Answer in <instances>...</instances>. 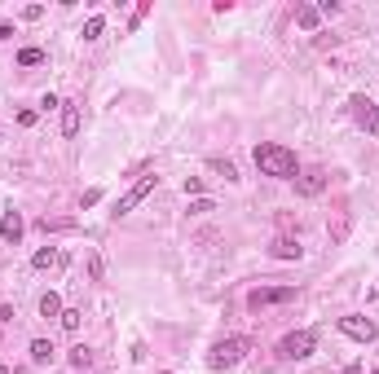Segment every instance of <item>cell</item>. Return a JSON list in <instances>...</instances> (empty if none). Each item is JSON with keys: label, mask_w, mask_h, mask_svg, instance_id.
<instances>
[{"label": "cell", "mask_w": 379, "mask_h": 374, "mask_svg": "<svg viewBox=\"0 0 379 374\" xmlns=\"http://www.w3.org/2000/svg\"><path fill=\"white\" fill-rule=\"evenodd\" d=\"M256 167L265 176H278V180H295V150L278 146V141H260V146L252 150Z\"/></svg>", "instance_id": "cell-1"}, {"label": "cell", "mask_w": 379, "mask_h": 374, "mask_svg": "<svg viewBox=\"0 0 379 374\" xmlns=\"http://www.w3.org/2000/svg\"><path fill=\"white\" fill-rule=\"evenodd\" d=\"M243 357H247V339H243V335H230V339L212 344L207 366H212V370H230V366H239Z\"/></svg>", "instance_id": "cell-2"}, {"label": "cell", "mask_w": 379, "mask_h": 374, "mask_svg": "<svg viewBox=\"0 0 379 374\" xmlns=\"http://www.w3.org/2000/svg\"><path fill=\"white\" fill-rule=\"evenodd\" d=\"M313 348H317L313 330H291V335L278 339V357L282 361H304V357H313Z\"/></svg>", "instance_id": "cell-3"}, {"label": "cell", "mask_w": 379, "mask_h": 374, "mask_svg": "<svg viewBox=\"0 0 379 374\" xmlns=\"http://www.w3.org/2000/svg\"><path fill=\"white\" fill-rule=\"evenodd\" d=\"M349 111H353V119H358V128H362V132L379 137V106L366 97V93H353V97H349Z\"/></svg>", "instance_id": "cell-4"}, {"label": "cell", "mask_w": 379, "mask_h": 374, "mask_svg": "<svg viewBox=\"0 0 379 374\" xmlns=\"http://www.w3.org/2000/svg\"><path fill=\"white\" fill-rule=\"evenodd\" d=\"M295 299V286H256L247 295V308H274V304H291Z\"/></svg>", "instance_id": "cell-5"}, {"label": "cell", "mask_w": 379, "mask_h": 374, "mask_svg": "<svg viewBox=\"0 0 379 374\" xmlns=\"http://www.w3.org/2000/svg\"><path fill=\"white\" fill-rule=\"evenodd\" d=\"M155 185H159V176H155V172H150V176H141L137 185L128 189V194H124L120 203H115V212H111V216H128V212L137 207V203H146V198H150V189H155Z\"/></svg>", "instance_id": "cell-6"}, {"label": "cell", "mask_w": 379, "mask_h": 374, "mask_svg": "<svg viewBox=\"0 0 379 374\" xmlns=\"http://www.w3.org/2000/svg\"><path fill=\"white\" fill-rule=\"evenodd\" d=\"M340 335H349V339H358V344H375L379 339V326L371 317H340Z\"/></svg>", "instance_id": "cell-7"}, {"label": "cell", "mask_w": 379, "mask_h": 374, "mask_svg": "<svg viewBox=\"0 0 379 374\" xmlns=\"http://www.w3.org/2000/svg\"><path fill=\"white\" fill-rule=\"evenodd\" d=\"M22 234H27V225H22V212H5V216H0V238H5L9 247H18Z\"/></svg>", "instance_id": "cell-8"}, {"label": "cell", "mask_w": 379, "mask_h": 374, "mask_svg": "<svg viewBox=\"0 0 379 374\" xmlns=\"http://www.w3.org/2000/svg\"><path fill=\"white\" fill-rule=\"evenodd\" d=\"M269 256H274V260H300L304 247H300V238H287V234H282V238H274V243H269Z\"/></svg>", "instance_id": "cell-9"}, {"label": "cell", "mask_w": 379, "mask_h": 374, "mask_svg": "<svg viewBox=\"0 0 379 374\" xmlns=\"http://www.w3.org/2000/svg\"><path fill=\"white\" fill-rule=\"evenodd\" d=\"M322 189H326V172H304L295 180V194H304V198H317Z\"/></svg>", "instance_id": "cell-10"}, {"label": "cell", "mask_w": 379, "mask_h": 374, "mask_svg": "<svg viewBox=\"0 0 379 374\" xmlns=\"http://www.w3.org/2000/svg\"><path fill=\"white\" fill-rule=\"evenodd\" d=\"M317 22H322L317 5H295V27L300 31H317Z\"/></svg>", "instance_id": "cell-11"}, {"label": "cell", "mask_w": 379, "mask_h": 374, "mask_svg": "<svg viewBox=\"0 0 379 374\" xmlns=\"http://www.w3.org/2000/svg\"><path fill=\"white\" fill-rule=\"evenodd\" d=\"M75 132H80V106L62 102V137H75Z\"/></svg>", "instance_id": "cell-12"}, {"label": "cell", "mask_w": 379, "mask_h": 374, "mask_svg": "<svg viewBox=\"0 0 379 374\" xmlns=\"http://www.w3.org/2000/svg\"><path fill=\"white\" fill-rule=\"evenodd\" d=\"M27 353H31V366H49V361H53V344L49 339H31Z\"/></svg>", "instance_id": "cell-13"}, {"label": "cell", "mask_w": 379, "mask_h": 374, "mask_svg": "<svg viewBox=\"0 0 379 374\" xmlns=\"http://www.w3.org/2000/svg\"><path fill=\"white\" fill-rule=\"evenodd\" d=\"M49 264H62V256H57L53 247H40V251L31 256V269H49Z\"/></svg>", "instance_id": "cell-14"}, {"label": "cell", "mask_w": 379, "mask_h": 374, "mask_svg": "<svg viewBox=\"0 0 379 374\" xmlns=\"http://www.w3.org/2000/svg\"><path fill=\"white\" fill-rule=\"evenodd\" d=\"M66 357H71V366H75V370H89L93 366V348H84V344H75Z\"/></svg>", "instance_id": "cell-15"}, {"label": "cell", "mask_w": 379, "mask_h": 374, "mask_svg": "<svg viewBox=\"0 0 379 374\" xmlns=\"http://www.w3.org/2000/svg\"><path fill=\"white\" fill-rule=\"evenodd\" d=\"M40 317H62V299H57L53 291L40 295Z\"/></svg>", "instance_id": "cell-16"}, {"label": "cell", "mask_w": 379, "mask_h": 374, "mask_svg": "<svg viewBox=\"0 0 379 374\" xmlns=\"http://www.w3.org/2000/svg\"><path fill=\"white\" fill-rule=\"evenodd\" d=\"M207 167H212V172H221L225 180H239V167H234L230 159H207Z\"/></svg>", "instance_id": "cell-17"}, {"label": "cell", "mask_w": 379, "mask_h": 374, "mask_svg": "<svg viewBox=\"0 0 379 374\" xmlns=\"http://www.w3.org/2000/svg\"><path fill=\"white\" fill-rule=\"evenodd\" d=\"M102 31H106V18H102V14H93V18L84 22V40H102Z\"/></svg>", "instance_id": "cell-18"}, {"label": "cell", "mask_w": 379, "mask_h": 374, "mask_svg": "<svg viewBox=\"0 0 379 374\" xmlns=\"http://www.w3.org/2000/svg\"><path fill=\"white\" fill-rule=\"evenodd\" d=\"M44 62V49H22L18 53V66H40Z\"/></svg>", "instance_id": "cell-19"}, {"label": "cell", "mask_w": 379, "mask_h": 374, "mask_svg": "<svg viewBox=\"0 0 379 374\" xmlns=\"http://www.w3.org/2000/svg\"><path fill=\"white\" fill-rule=\"evenodd\" d=\"M207 212H216V203H212L207 194H203V198H194V203H190V216H207Z\"/></svg>", "instance_id": "cell-20"}, {"label": "cell", "mask_w": 379, "mask_h": 374, "mask_svg": "<svg viewBox=\"0 0 379 374\" xmlns=\"http://www.w3.org/2000/svg\"><path fill=\"white\" fill-rule=\"evenodd\" d=\"M62 330H80V308H62Z\"/></svg>", "instance_id": "cell-21"}, {"label": "cell", "mask_w": 379, "mask_h": 374, "mask_svg": "<svg viewBox=\"0 0 379 374\" xmlns=\"http://www.w3.org/2000/svg\"><path fill=\"white\" fill-rule=\"evenodd\" d=\"M185 194H194V198H203V176H185Z\"/></svg>", "instance_id": "cell-22"}, {"label": "cell", "mask_w": 379, "mask_h": 374, "mask_svg": "<svg viewBox=\"0 0 379 374\" xmlns=\"http://www.w3.org/2000/svg\"><path fill=\"white\" fill-rule=\"evenodd\" d=\"M40 229H44V234H57V229H71V221H49V216H44Z\"/></svg>", "instance_id": "cell-23"}, {"label": "cell", "mask_w": 379, "mask_h": 374, "mask_svg": "<svg viewBox=\"0 0 379 374\" xmlns=\"http://www.w3.org/2000/svg\"><path fill=\"white\" fill-rule=\"evenodd\" d=\"M317 14H322V18H335V14H340V0H322V5H317Z\"/></svg>", "instance_id": "cell-24"}, {"label": "cell", "mask_w": 379, "mask_h": 374, "mask_svg": "<svg viewBox=\"0 0 379 374\" xmlns=\"http://www.w3.org/2000/svg\"><path fill=\"white\" fill-rule=\"evenodd\" d=\"M102 203V189H84V198H80V207H98Z\"/></svg>", "instance_id": "cell-25"}, {"label": "cell", "mask_w": 379, "mask_h": 374, "mask_svg": "<svg viewBox=\"0 0 379 374\" xmlns=\"http://www.w3.org/2000/svg\"><path fill=\"white\" fill-rule=\"evenodd\" d=\"M22 18H27V22H40V18H44V5H27V9H22Z\"/></svg>", "instance_id": "cell-26"}, {"label": "cell", "mask_w": 379, "mask_h": 374, "mask_svg": "<svg viewBox=\"0 0 379 374\" xmlns=\"http://www.w3.org/2000/svg\"><path fill=\"white\" fill-rule=\"evenodd\" d=\"M9 35H14V27H9V22H0V44H5Z\"/></svg>", "instance_id": "cell-27"}, {"label": "cell", "mask_w": 379, "mask_h": 374, "mask_svg": "<svg viewBox=\"0 0 379 374\" xmlns=\"http://www.w3.org/2000/svg\"><path fill=\"white\" fill-rule=\"evenodd\" d=\"M0 374H9V366H5V361H0Z\"/></svg>", "instance_id": "cell-28"}, {"label": "cell", "mask_w": 379, "mask_h": 374, "mask_svg": "<svg viewBox=\"0 0 379 374\" xmlns=\"http://www.w3.org/2000/svg\"><path fill=\"white\" fill-rule=\"evenodd\" d=\"M375 374H379V370H375Z\"/></svg>", "instance_id": "cell-29"}]
</instances>
